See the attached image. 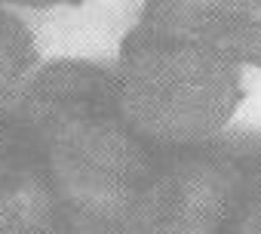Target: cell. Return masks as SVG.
Returning a JSON list of instances; mask_svg holds the SVG:
<instances>
[{"mask_svg":"<svg viewBox=\"0 0 261 234\" xmlns=\"http://www.w3.org/2000/svg\"><path fill=\"white\" fill-rule=\"evenodd\" d=\"M31 197H43L31 133L19 108L0 111V213Z\"/></svg>","mask_w":261,"mask_h":234,"instance_id":"5","label":"cell"},{"mask_svg":"<svg viewBox=\"0 0 261 234\" xmlns=\"http://www.w3.org/2000/svg\"><path fill=\"white\" fill-rule=\"evenodd\" d=\"M0 234H68L43 203V197L22 200L0 213Z\"/></svg>","mask_w":261,"mask_h":234,"instance_id":"8","label":"cell"},{"mask_svg":"<svg viewBox=\"0 0 261 234\" xmlns=\"http://www.w3.org/2000/svg\"><path fill=\"white\" fill-rule=\"evenodd\" d=\"M139 25L197 40L233 65L261 68V4L197 0V4H148Z\"/></svg>","mask_w":261,"mask_h":234,"instance_id":"4","label":"cell"},{"mask_svg":"<svg viewBox=\"0 0 261 234\" xmlns=\"http://www.w3.org/2000/svg\"><path fill=\"white\" fill-rule=\"evenodd\" d=\"M160 151V148H157ZM243 194L237 139L160 151L157 182L136 234H227Z\"/></svg>","mask_w":261,"mask_h":234,"instance_id":"3","label":"cell"},{"mask_svg":"<svg viewBox=\"0 0 261 234\" xmlns=\"http://www.w3.org/2000/svg\"><path fill=\"white\" fill-rule=\"evenodd\" d=\"M19 114L37 151L53 219L68 234H136L160 151L126 124L114 65L89 59L40 65Z\"/></svg>","mask_w":261,"mask_h":234,"instance_id":"1","label":"cell"},{"mask_svg":"<svg viewBox=\"0 0 261 234\" xmlns=\"http://www.w3.org/2000/svg\"><path fill=\"white\" fill-rule=\"evenodd\" d=\"M233 139L243 157V194L227 234H261V133Z\"/></svg>","mask_w":261,"mask_h":234,"instance_id":"7","label":"cell"},{"mask_svg":"<svg viewBox=\"0 0 261 234\" xmlns=\"http://www.w3.org/2000/svg\"><path fill=\"white\" fill-rule=\"evenodd\" d=\"M114 80L126 124L160 151L221 139L246 96L240 65L148 25H136L120 40Z\"/></svg>","mask_w":261,"mask_h":234,"instance_id":"2","label":"cell"},{"mask_svg":"<svg viewBox=\"0 0 261 234\" xmlns=\"http://www.w3.org/2000/svg\"><path fill=\"white\" fill-rule=\"evenodd\" d=\"M37 71L40 65L31 28L16 13L0 7V111L19 108Z\"/></svg>","mask_w":261,"mask_h":234,"instance_id":"6","label":"cell"}]
</instances>
